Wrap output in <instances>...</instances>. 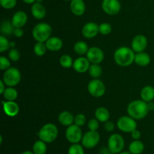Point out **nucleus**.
Instances as JSON below:
<instances>
[{
  "mask_svg": "<svg viewBox=\"0 0 154 154\" xmlns=\"http://www.w3.org/2000/svg\"><path fill=\"white\" fill-rule=\"evenodd\" d=\"M135 53L132 48L128 47H120L114 54L115 63L121 67H128L135 62Z\"/></svg>",
  "mask_w": 154,
  "mask_h": 154,
  "instance_id": "obj_1",
  "label": "nucleus"
},
{
  "mask_svg": "<svg viewBox=\"0 0 154 154\" xmlns=\"http://www.w3.org/2000/svg\"><path fill=\"white\" fill-rule=\"evenodd\" d=\"M147 103L144 101L134 100L131 102L127 106L128 115L132 117L136 120L144 119L149 112Z\"/></svg>",
  "mask_w": 154,
  "mask_h": 154,
  "instance_id": "obj_2",
  "label": "nucleus"
},
{
  "mask_svg": "<svg viewBox=\"0 0 154 154\" xmlns=\"http://www.w3.org/2000/svg\"><path fill=\"white\" fill-rule=\"evenodd\" d=\"M52 27L50 24L42 22L36 24L32 29V35L36 42H46V41L51 37Z\"/></svg>",
  "mask_w": 154,
  "mask_h": 154,
  "instance_id": "obj_3",
  "label": "nucleus"
},
{
  "mask_svg": "<svg viewBox=\"0 0 154 154\" xmlns=\"http://www.w3.org/2000/svg\"><path fill=\"white\" fill-rule=\"evenodd\" d=\"M58 128L56 125L54 123H48L44 125L40 130L38 131V135L39 139L42 141H45L47 144H50L52 143L57 139V136H58Z\"/></svg>",
  "mask_w": 154,
  "mask_h": 154,
  "instance_id": "obj_4",
  "label": "nucleus"
},
{
  "mask_svg": "<svg viewBox=\"0 0 154 154\" xmlns=\"http://www.w3.org/2000/svg\"><path fill=\"white\" fill-rule=\"evenodd\" d=\"M2 81L7 87H14L20 84L21 81V73L19 69L15 67H10L5 71Z\"/></svg>",
  "mask_w": 154,
  "mask_h": 154,
  "instance_id": "obj_5",
  "label": "nucleus"
},
{
  "mask_svg": "<svg viewBox=\"0 0 154 154\" xmlns=\"http://www.w3.org/2000/svg\"><path fill=\"white\" fill-rule=\"evenodd\" d=\"M87 90L90 96L95 98H100L105 95L106 87L105 84L99 78H93L88 83Z\"/></svg>",
  "mask_w": 154,
  "mask_h": 154,
  "instance_id": "obj_6",
  "label": "nucleus"
},
{
  "mask_svg": "<svg viewBox=\"0 0 154 154\" xmlns=\"http://www.w3.org/2000/svg\"><path fill=\"white\" fill-rule=\"evenodd\" d=\"M125 147V141L121 135L112 134L108 138V147L113 154H118L123 151Z\"/></svg>",
  "mask_w": 154,
  "mask_h": 154,
  "instance_id": "obj_7",
  "label": "nucleus"
},
{
  "mask_svg": "<svg viewBox=\"0 0 154 154\" xmlns=\"http://www.w3.org/2000/svg\"><path fill=\"white\" fill-rule=\"evenodd\" d=\"M117 126L121 132L131 133L132 131L137 129V122L136 120L129 115L123 116L117 120Z\"/></svg>",
  "mask_w": 154,
  "mask_h": 154,
  "instance_id": "obj_8",
  "label": "nucleus"
},
{
  "mask_svg": "<svg viewBox=\"0 0 154 154\" xmlns=\"http://www.w3.org/2000/svg\"><path fill=\"white\" fill-rule=\"evenodd\" d=\"M100 141V135L97 131L89 130L83 135L81 143L84 148L93 149L98 145Z\"/></svg>",
  "mask_w": 154,
  "mask_h": 154,
  "instance_id": "obj_9",
  "label": "nucleus"
},
{
  "mask_svg": "<svg viewBox=\"0 0 154 154\" xmlns=\"http://www.w3.org/2000/svg\"><path fill=\"white\" fill-rule=\"evenodd\" d=\"M83 135L81 127L75 123L68 126L66 130V138L71 144H78L82 140Z\"/></svg>",
  "mask_w": 154,
  "mask_h": 154,
  "instance_id": "obj_10",
  "label": "nucleus"
},
{
  "mask_svg": "<svg viewBox=\"0 0 154 154\" xmlns=\"http://www.w3.org/2000/svg\"><path fill=\"white\" fill-rule=\"evenodd\" d=\"M86 56L91 64H100L105 58L103 51L98 47H91L89 48Z\"/></svg>",
  "mask_w": 154,
  "mask_h": 154,
  "instance_id": "obj_11",
  "label": "nucleus"
},
{
  "mask_svg": "<svg viewBox=\"0 0 154 154\" xmlns=\"http://www.w3.org/2000/svg\"><path fill=\"white\" fill-rule=\"evenodd\" d=\"M103 11L108 15H116L120 11L121 5L119 0H103L102 3Z\"/></svg>",
  "mask_w": 154,
  "mask_h": 154,
  "instance_id": "obj_12",
  "label": "nucleus"
},
{
  "mask_svg": "<svg viewBox=\"0 0 154 154\" xmlns=\"http://www.w3.org/2000/svg\"><path fill=\"white\" fill-rule=\"evenodd\" d=\"M147 47V39L144 35H136L132 38L131 43V48L135 51V53L143 52L145 51Z\"/></svg>",
  "mask_w": 154,
  "mask_h": 154,
  "instance_id": "obj_13",
  "label": "nucleus"
},
{
  "mask_svg": "<svg viewBox=\"0 0 154 154\" xmlns=\"http://www.w3.org/2000/svg\"><path fill=\"white\" fill-rule=\"evenodd\" d=\"M83 36L87 39L93 38L99 32V25L94 22H88L85 23L81 30Z\"/></svg>",
  "mask_w": 154,
  "mask_h": 154,
  "instance_id": "obj_14",
  "label": "nucleus"
},
{
  "mask_svg": "<svg viewBox=\"0 0 154 154\" xmlns=\"http://www.w3.org/2000/svg\"><path fill=\"white\" fill-rule=\"evenodd\" d=\"M91 63L88 60L87 57H81L77 58L76 60L74 61L73 63V69L78 73H85V72H88Z\"/></svg>",
  "mask_w": 154,
  "mask_h": 154,
  "instance_id": "obj_15",
  "label": "nucleus"
},
{
  "mask_svg": "<svg viewBox=\"0 0 154 154\" xmlns=\"http://www.w3.org/2000/svg\"><path fill=\"white\" fill-rule=\"evenodd\" d=\"M5 114L10 117H14L19 114L20 108L18 104L14 101H2Z\"/></svg>",
  "mask_w": 154,
  "mask_h": 154,
  "instance_id": "obj_16",
  "label": "nucleus"
},
{
  "mask_svg": "<svg viewBox=\"0 0 154 154\" xmlns=\"http://www.w3.org/2000/svg\"><path fill=\"white\" fill-rule=\"evenodd\" d=\"M28 21V16L26 13L23 11L15 12L11 19V22L15 28H23Z\"/></svg>",
  "mask_w": 154,
  "mask_h": 154,
  "instance_id": "obj_17",
  "label": "nucleus"
},
{
  "mask_svg": "<svg viewBox=\"0 0 154 154\" xmlns=\"http://www.w3.org/2000/svg\"><path fill=\"white\" fill-rule=\"evenodd\" d=\"M70 10L75 16H82L86 11V5L84 0H72L70 2Z\"/></svg>",
  "mask_w": 154,
  "mask_h": 154,
  "instance_id": "obj_18",
  "label": "nucleus"
},
{
  "mask_svg": "<svg viewBox=\"0 0 154 154\" xmlns=\"http://www.w3.org/2000/svg\"><path fill=\"white\" fill-rule=\"evenodd\" d=\"M45 45H46L48 51L55 52V51H58L62 49L63 46V42L60 38L53 36V37H50L46 41Z\"/></svg>",
  "mask_w": 154,
  "mask_h": 154,
  "instance_id": "obj_19",
  "label": "nucleus"
},
{
  "mask_svg": "<svg viewBox=\"0 0 154 154\" xmlns=\"http://www.w3.org/2000/svg\"><path fill=\"white\" fill-rule=\"evenodd\" d=\"M31 13L33 17L37 20H42L47 14V11L42 3L35 2L32 5Z\"/></svg>",
  "mask_w": 154,
  "mask_h": 154,
  "instance_id": "obj_20",
  "label": "nucleus"
},
{
  "mask_svg": "<svg viewBox=\"0 0 154 154\" xmlns=\"http://www.w3.org/2000/svg\"><path fill=\"white\" fill-rule=\"evenodd\" d=\"M58 121L61 125L63 126H71L74 123L75 121V117L73 114L71 112L68 111H62L60 114L58 115Z\"/></svg>",
  "mask_w": 154,
  "mask_h": 154,
  "instance_id": "obj_21",
  "label": "nucleus"
},
{
  "mask_svg": "<svg viewBox=\"0 0 154 154\" xmlns=\"http://www.w3.org/2000/svg\"><path fill=\"white\" fill-rule=\"evenodd\" d=\"M150 57L147 53L144 51L140 53H135V62L134 63L138 66L141 67H145L150 63Z\"/></svg>",
  "mask_w": 154,
  "mask_h": 154,
  "instance_id": "obj_22",
  "label": "nucleus"
},
{
  "mask_svg": "<svg viewBox=\"0 0 154 154\" xmlns=\"http://www.w3.org/2000/svg\"><path fill=\"white\" fill-rule=\"evenodd\" d=\"M95 118L101 123L108 121L110 118V112L105 107H99L95 111Z\"/></svg>",
  "mask_w": 154,
  "mask_h": 154,
  "instance_id": "obj_23",
  "label": "nucleus"
},
{
  "mask_svg": "<svg viewBox=\"0 0 154 154\" xmlns=\"http://www.w3.org/2000/svg\"><path fill=\"white\" fill-rule=\"evenodd\" d=\"M141 98L145 102H150L154 99V87L147 85L143 87L141 91Z\"/></svg>",
  "mask_w": 154,
  "mask_h": 154,
  "instance_id": "obj_24",
  "label": "nucleus"
},
{
  "mask_svg": "<svg viewBox=\"0 0 154 154\" xmlns=\"http://www.w3.org/2000/svg\"><path fill=\"white\" fill-rule=\"evenodd\" d=\"M144 150V144L140 140H134L129 146V151L132 154H141Z\"/></svg>",
  "mask_w": 154,
  "mask_h": 154,
  "instance_id": "obj_25",
  "label": "nucleus"
},
{
  "mask_svg": "<svg viewBox=\"0 0 154 154\" xmlns=\"http://www.w3.org/2000/svg\"><path fill=\"white\" fill-rule=\"evenodd\" d=\"M15 27L14 26L11 21L4 20L1 23V27H0V31H1L2 35L5 36L11 35L13 34L14 29Z\"/></svg>",
  "mask_w": 154,
  "mask_h": 154,
  "instance_id": "obj_26",
  "label": "nucleus"
},
{
  "mask_svg": "<svg viewBox=\"0 0 154 154\" xmlns=\"http://www.w3.org/2000/svg\"><path fill=\"white\" fill-rule=\"evenodd\" d=\"M47 143L40 139L36 141L32 146V151L35 154H45L47 153Z\"/></svg>",
  "mask_w": 154,
  "mask_h": 154,
  "instance_id": "obj_27",
  "label": "nucleus"
},
{
  "mask_svg": "<svg viewBox=\"0 0 154 154\" xmlns=\"http://www.w3.org/2000/svg\"><path fill=\"white\" fill-rule=\"evenodd\" d=\"M89 48H90L88 47V45L85 42H82V41L77 42L74 45V51L80 56L86 55Z\"/></svg>",
  "mask_w": 154,
  "mask_h": 154,
  "instance_id": "obj_28",
  "label": "nucleus"
},
{
  "mask_svg": "<svg viewBox=\"0 0 154 154\" xmlns=\"http://www.w3.org/2000/svg\"><path fill=\"white\" fill-rule=\"evenodd\" d=\"M6 101H15L18 97V92L14 87H8L2 94Z\"/></svg>",
  "mask_w": 154,
  "mask_h": 154,
  "instance_id": "obj_29",
  "label": "nucleus"
},
{
  "mask_svg": "<svg viewBox=\"0 0 154 154\" xmlns=\"http://www.w3.org/2000/svg\"><path fill=\"white\" fill-rule=\"evenodd\" d=\"M47 51H48V50L47 48L46 45H45V42H37L35 45H34V48H33L34 54L38 57L44 56L47 53Z\"/></svg>",
  "mask_w": 154,
  "mask_h": 154,
  "instance_id": "obj_30",
  "label": "nucleus"
},
{
  "mask_svg": "<svg viewBox=\"0 0 154 154\" xmlns=\"http://www.w3.org/2000/svg\"><path fill=\"white\" fill-rule=\"evenodd\" d=\"M88 72L93 78H99L102 75V69L99 64H91Z\"/></svg>",
  "mask_w": 154,
  "mask_h": 154,
  "instance_id": "obj_31",
  "label": "nucleus"
},
{
  "mask_svg": "<svg viewBox=\"0 0 154 154\" xmlns=\"http://www.w3.org/2000/svg\"><path fill=\"white\" fill-rule=\"evenodd\" d=\"M60 63L62 67L65 68V69H69L73 66L74 61L71 56L68 55V54H64V55L61 56V57L60 58Z\"/></svg>",
  "mask_w": 154,
  "mask_h": 154,
  "instance_id": "obj_32",
  "label": "nucleus"
},
{
  "mask_svg": "<svg viewBox=\"0 0 154 154\" xmlns=\"http://www.w3.org/2000/svg\"><path fill=\"white\" fill-rule=\"evenodd\" d=\"M68 154H84V147L79 144H72L68 150Z\"/></svg>",
  "mask_w": 154,
  "mask_h": 154,
  "instance_id": "obj_33",
  "label": "nucleus"
},
{
  "mask_svg": "<svg viewBox=\"0 0 154 154\" xmlns=\"http://www.w3.org/2000/svg\"><path fill=\"white\" fill-rule=\"evenodd\" d=\"M112 32V26L108 23H102L99 25V32L102 35H108Z\"/></svg>",
  "mask_w": 154,
  "mask_h": 154,
  "instance_id": "obj_34",
  "label": "nucleus"
},
{
  "mask_svg": "<svg viewBox=\"0 0 154 154\" xmlns=\"http://www.w3.org/2000/svg\"><path fill=\"white\" fill-rule=\"evenodd\" d=\"M10 48V42L8 40L6 36L2 35L0 36V52L3 53Z\"/></svg>",
  "mask_w": 154,
  "mask_h": 154,
  "instance_id": "obj_35",
  "label": "nucleus"
},
{
  "mask_svg": "<svg viewBox=\"0 0 154 154\" xmlns=\"http://www.w3.org/2000/svg\"><path fill=\"white\" fill-rule=\"evenodd\" d=\"M2 7L7 10L14 8L17 5V0H0Z\"/></svg>",
  "mask_w": 154,
  "mask_h": 154,
  "instance_id": "obj_36",
  "label": "nucleus"
},
{
  "mask_svg": "<svg viewBox=\"0 0 154 154\" xmlns=\"http://www.w3.org/2000/svg\"><path fill=\"white\" fill-rule=\"evenodd\" d=\"M11 67V60L4 56L0 57V69L2 71H5Z\"/></svg>",
  "mask_w": 154,
  "mask_h": 154,
  "instance_id": "obj_37",
  "label": "nucleus"
},
{
  "mask_svg": "<svg viewBox=\"0 0 154 154\" xmlns=\"http://www.w3.org/2000/svg\"><path fill=\"white\" fill-rule=\"evenodd\" d=\"M8 58L10 59L11 61L17 62L20 60V52L18 51V50L15 49V48H11V49L9 51Z\"/></svg>",
  "mask_w": 154,
  "mask_h": 154,
  "instance_id": "obj_38",
  "label": "nucleus"
},
{
  "mask_svg": "<svg viewBox=\"0 0 154 154\" xmlns=\"http://www.w3.org/2000/svg\"><path fill=\"white\" fill-rule=\"evenodd\" d=\"M86 121H87V118H86V117L84 116V114H78L75 117V121H74V123H75V125H77V126L81 127V126H83L85 124Z\"/></svg>",
  "mask_w": 154,
  "mask_h": 154,
  "instance_id": "obj_39",
  "label": "nucleus"
},
{
  "mask_svg": "<svg viewBox=\"0 0 154 154\" xmlns=\"http://www.w3.org/2000/svg\"><path fill=\"white\" fill-rule=\"evenodd\" d=\"M87 127L89 130L97 131L99 128V121L96 118L90 119L87 123Z\"/></svg>",
  "mask_w": 154,
  "mask_h": 154,
  "instance_id": "obj_40",
  "label": "nucleus"
},
{
  "mask_svg": "<svg viewBox=\"0 0 154 154\" xmlns=\"http://www.w3.org/2000/svg\"><path fill=\"white\" fill-rule=\"evenodd\" d=\"M104 128H105V131L107 132H112V131L114 130V128H115V124L113 123L112 121H107L105 123V125H104Z\"/></svg>",
  "mask_w": 154,
  "mask_h": 154,
  "instance_id": "obj_41",
  "label": "nucleus"
},
{
  "mask_svg": "<svg viewBox=\"0 0 154 154\" xmlns=\"http://www.w3.org/2000/svg\"><path fill=\"white\" fill-rule=\"evenodd\" d=\"M13 35L17 38H21L24 35V31L22 28H14Z\"/></svg>",
  "mask_w": 154,
  "mask_h": 154,
  "instance_id": "obj_42",
  "label": "nucleus"
},
{
  "mask_svg": "<svg viewBox=\"0 0 154 154\" xmlns=\"http://www.w3.org/2000/svg\"><path fill=\"white\" fill-rule=\"evenodd\" d=\"M131 136L134 140H139L141 137V133L139 130L136 129L131 132Z\"/></svg>",
  "mask_w": 154,
  "mask_h": 154,
  "instance_id": "obj_43",
  "label": "nucleus"
},
{
  "mask_svg": "<svg viewBox=\"0 0 154 154\" xmlns=\"http://www.w3.org/2000/svg\"><path fill=\"white\" fill-rule=\"evenodd\" d=\"M99 154H113L108 147H104L99 150Z\"/></svg>",
  "mask_w": 154,
  "mask_h": 154,
  "instance_id": "obj_44",
  "label": "nucleus"
},
{
  "mask_svg": "<svg viewBox=\"0 0 154 154\" xmlns=\"http://www.w3.org/2000/svg\"><path fill=\"white\" fill-rule=\"evenodd\" d=\"M5 89H6L5 84L4 81H3L2 80H1V81H0V94L2 95L3 93L5 92Z\"/></svg>",
  "mask_w": 154,
  "mask_h": 154,
  "instance_id": "obj_45",
  "label": "nucleus"
},
{
  "mask_svg": "<svg viewBox=\"0 0 154 154\" xmlns=\"http://www.w3.org/2000/svg\"><path fill=\"white\" fill-rule=\"evenodd\" d=\"M147 107H148L149 111H154V102L153 101L147 102Z\"/></svg>",
  "mask_w": 154,
  "mask_h": 154,
  "instance_id": "obj_46",
  "label": "nucleus"
},
{
  "mask_svg": "<svg viewBox=\"0 0 154 154\" xmlns=\"http://www.w3.org/2000/svg\"><path fill=\"white\" fill-rule=\"evenodd\" d=\"M24 3L28 5H32L36 2V0H22Z\"/></svg>",
  "mask_w": 154,
  "mask_h": 154,
  "instance_id": "obj_47",
  "label": "nucleus"
},
{
  "mask_svg": "<svg viewBox=\"0 0 154 154\" xmlns=\"http://www.w3.org/2000/svg\"><path fill=\"white\" fill-rule=\"evenodd\" d=\"M20 154H35L34 152H32V151H29V150H26V151L23 152V153H21Z\"/></svg>",
  "mask_w": 154,
  "mask_h": 154,
  "instance_id": "obj_48",
  "label": "nucleus"
},
{
  "mask_svg": "<svg viewBox=\"0 0 154 154\" xmlns=\"http://www.w3.org/2000/svg\"><path fill=\"white\" fill-rule=\"evenodd\" d=\"M15 47V43L14 42H10V48H14Z\"/></svg>",
  "mask_w": 154,
  "mask_h": 154,
  "instance_id": "obj_49",
  "label": "nucleus"
},
{
  "mask_svg": "<svg viewBox=\"0 0 154 154\" xmlns=\"http://www.w3.org/2000/svg\"><path fill=\"white\" fill-rule=\"evenodd\" d=\"M118 154H132L130 153V152H126V151H122V152H120V153H118Z\"/></svg>",
  "mask_w": 154,
  "mask_h": 154,
  "instance_id": "obj_50",
  "label": "nucleus"
},
{
  "mask_svg": "<svg viewBox=\"0 0 154 154\" xmlns=\"http://www.w3.org/2000/svg\"><path fill=\"white\" fill-rule=\"evenodd\" d=\"M2 141H3V139H2V136H0V144H2Z\"/></svg>",
  "mask_w": 154,
  "mask_h": 154,
  "instance_id": "obj_51",
  "label": "nucleus"
},
{
  "mask_svg": "<svg viewBox=\"0 0 154 154\" xmlns=\"http://www.w3.org/2000/svg\"><path fill=\"white\" fill-rule=\"evenodd\" d=\"M43 0H36L35 2H39V3H42Z\"/></svg>",
  "mask_w": 154,
  "mask_h": 154,
  "instance_id": "obj_52",
  "label": "nucleus"
},
{
  "mask_svg": "<svg viewBox=\"0 0 154 154\" xmlns=\"http://www.w3.org/2000/svg\"><path fill=\"white\" fill-rule=\"evenodd\" d=\"M63 1H65V2H71V1H72V0H63Z\"/></svg>",
  "mask_w": 154,
  "mask_h": 154,
  "instance_id": "obj_53",
  "label": "nucleus"
}]
</instances>
